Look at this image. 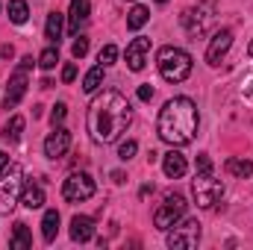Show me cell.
<instances>
[{"label":"cell","instance_id":"7","mask_svg":"<svg viewBox=\"0 0 253 250\" xmlns=\"http://www.w3.org/2000/svg\"><path fill=\"white\" fill-rule=\"evenodd\" d=\"M183 215H186V197H183V194H168V197H165V203L156 209L153 224H156V230L168 233V230L183 218Z\"/></svg>","mask_w":253,"mask_h":250},{"label":"cell","instance_id":"5","mask_svg":"<svg viewBox=\"0 0 253 250\" xmlns=\"http://www.w3.org/2000/svg\"><path fill=\"white\" fill-rule=\"evenodd\" d=\"M191 191H194V203L200 209H212L224 197V183L212 171H197V177L191 183Z\"/></svg>","mask_w":253,"mask_h":250},{"label":"cell","instance_id":"14","mask_svg":"<svg viewBox=\"0 0 253 250\" xmlns=\"http://www.w3.org/2000/svg\"><path fill=\"white\" fill-rule=\"evenodd\" d=\"M88 15H91V6L88 0H71V12H68V30L77 36L85 24H88Z\"/></svg>","mask_w":253,"mask_h":250},{"label":"cell","instance_id":"11","mask_svg":"<svg viewBox=\"0 0 253 250\" xmlns=\"http://www.w3.org/2000/svg\"><path fill=\"white\" fill-rule=\"evenodd\" d=\"M233 47V30H218L206 47V62L209 65H221V59L227 56V50Z\"/></svg>","mask_w":253,"mask_h":250},{"label":"cell","instance_id":"33","mask_svg":"<svg viewBox=\"0 0 253 250\" xmlns=\"http://www.w3.org/2000/svg\"><path fill=\"white\" fill-rule=\"evenodd\" d=\"M138 100H153V88L150 85H138Z\"/></svg>","mask_w":253,"mask_h":250},{"label":"cell","instance_id":"22","mask_svg":"<svg viewBox=\"0 0 253 250\" xmlns=\"http://www.w3.org/2000/svg\"><path fill=\"white\" fill-rule=\"evenodd\" d=\"M224 171L230 174V177H251L253 174V162L251 159H227V165H224Z\"/></svg>","mask_w":253,"mask_h":250},{"label":"cell","instance_id":"32","mask_svg":"<svg viewBox=\"0 0 253 250\" xmlns=\"http://www.w3.org/2000/svg\"><path fill=\"white\" fill-rule=\"evenodd\" d=\"M197 171H212V159H209L206 153L197 156Z\"/></svg>","mask_w":253,"mask_h":250},{"label":"cell","instance_id":"4","mask_svg":"<svg viewBox=\"0 0 253 250\" xmlns=\"http://www.w3.org/2000/svg\"><path fill=\"white\" fill-rule=\"evenodd\" d=\"M215 12H218V3L215 0H200L197 6H191L183 12V27L191 39L197 36H206L212 27H215Z\"/></svg>","mask_w":253,"mask_h":250},{"label":"cell","instance_id":"1","mask_svg":"<svg viewBox=\"0 0 253 250\" xmlns=\"http://www.w3.org/2000/svg\"><path fill=\"white\" fill-rule=\"evenodd\" d=\"M129 121H132V106H129V100H126L121 91L106 88V91H100V94L91 100L85 126H88V132H91V141L109 144V141H115L126 126H129Z\"/></svg>","mask_w":253,"mask_h":250},{"label":"cell","instance_id":"9","mask_svg":"<svg viewBox=\"0 0 253 250\" xmlns=\"http://www.w3.org/2000/svg\"><path fill=\"white\" fill-rule=\"evenodd\" d=\"M197 242H200V224L197 221H177L171 230H168V248L174 250H191L197 248Z\"/></svg>","mask_w":253,"mask_h":250},{"label":"cell","instance_id":"35","mask_svg":"<svg viewBox=\"0 0 253 250\" xmlns=\"http://www.w3.org/2000/svg\"><path fill=\"white\" fill-rule=\"evenodd\" d=\"M0 53H3L6 59H12V56H15V47H12V44H3V50H0Z\"/></svg>","mask_w":253,"mask_h":250},{"label":"cell","instance_id":"10","mask_svg":"<svg viewBox=\"0 0 253 250\" xmlns=\"http://www.w3.org/2000/svg\"><path fill=\"white\" fill-rule=\"evenodd\" d=\"M68 147H71V129H65L62 124L53 126V132L44 138V156L47 159H59L68 153Z\"/></svg>","mask_w":253,"mask_h":250},{"label":"cell","instance_id":"21","mask_svg":"<svg viewBox=\"0 0 253 250\" xmlns=\"http://www.w3.org/2000/svg\"><path fill=\"white\" fill-rule=\"evenodd\" d=\"M103 71H106L103 65H94V68L83 77V91H85V94H94V91L103 85Z\"/></svg>","mask_w":253,"mask_h":250},{"label":"cell","instance_id":"27","mask_svg":"<svg viewBox=\"0 0 253 250\" xmlns=\"http://www.w3.org/2000/svg\"><path fill=\"white\" fill-rule=\"evenodd\" d=\"M115 59H118V47H115V44H106V47H100V53H97V62L103 65V68L115 65Z\"/></svg>","mask_w":253,"mask_h":250},{"label":"cell","instance_id":"30","mask_svg":"<svg viewBox=\"0 0 253 250\" xmlns=\"http://www.w3.org/2000/svg\"><path fill=\"white\" fill-rule=\"evenodd\" d=\"M65 115H68V106H65V103H56V106H53V112H50V124L59 126L65 121Z\"/></svg>","mask_w":253,"mask_h":250},{"label":"cell","instance_id":"29","mask_svg":"<svg viewBox=\"0 0 253 250\" xmlns=\"http://www.w3.org/2000/svg\"><path fill=\"white\" fill-rule=\"evenodd\" d=\"M71 53H74V59H83V56L88 53V39H85V36H80V39L71 44Z\"/></svg>","mask_w":253,"mask_h":250},{"label":"cell","instance_id":"24","mask_svg":"<svg viewBox=\"0 0 253 250\" xmlns=\"http://www.w3.org/2000/svg\"><path fill=\"white\" fill-rule=\"evenodd\" d=\"M27 18H30L27 0H9V21L12 24H27Z\"/></svg>","mask_w":253,"mask_h":250},{"label":"cell","instance_id":"16","mask_svg":"<svg viewBox=\"0 0 253 250\" xmlns=\"http://www.w3.org/2000/svg\"><path fill=\"white\" fill-rule=\"evenodd\" d=\"M162 171H165V177L180 180V177L189 171V162H186V156H183L180 150H171V153L162 156Z\"/></svg>","mask_w":253,"mask_h":250},{"label":"cell","instance_id":"26","mask_svg":"<svg viewBox=\"0 0 253 250\" xmlns=\"http://www.w3.org/2000/svg\"><path fill=\"white\" fill-rule=\"evenodd\" d=\"M56 62H59V47H56V44H50L47 50H42V56H39V65H42L44 71L56 68Z\"/></svg>","mask_w":253,"mask_h":250},{"label":"cell","instance_id":"18","mask_svg":"<svg viewBox=\"0 0 253 250\" xmlns=\"http://www.w3.org/2000/svg\"><path fill=\"white\" fill-rule=\"evenodd\" d=\"M21 203L27 206V209H42L44 206V188L39 186V183H24V191H21Z\"/></svg>","mask_w":253,"mask_h":250},{"label":"cell","instance_id":"17","mask_svg":"<svg viewBox=\"0 0 253 250\" xmlns=\"http://www.w3.org/2000/svg\"><path fill=\"white\" fill-rule=\"evenodd\" d=\"M62 30H65V15L62 12H50V15H47V24H44V39H47L50 44L59 47V42H62Z\"/></svg>","mask_w":253,"mask_h":250},{"label":"cell","instance_id":"3","mask_svg":"<svg viewBox=\"0 0 253 250\" xmlns=\"http://www.w3.org/2000/svg\"><path fill=\"white\" fill-rule=\"evenodd\" d=\"M156 65H159V74L162 80L168 83H183L191 74V56L183 50V47H162L156 53Z\"/></svg>","mask_w":253,"mask_h":250},{"label":"cell","instance_id":"13","mask_svg":"<svg viewBox=\"0 0 253 250\" xmlns=\"http://www.w3.org/2000/svg\"><path fill=\"white\" fill-rule=\"evenodd\" d=\"M147 53H150V39L138 36L126 44V68L129 71H141L144 62H147Z\"/></svg>","mask_w":253,"mask_h":250},{"label":"cell","instance_id":"6","mask_svg":"<svg viewBox=\"0 0 253 250\" xmlns=\"http://www.w3.org/2000/svg\"><path fill=\"white\" fill-rule=\"evenodd\" d=\"M21 191H24V168L9 165L6 177H0V212H12L21 203Z\"/></svg>","mask_w":253,"mask_h":250},{"label":"cell","instance_id":"23","mask_svg":"<svg viewBox=\"0 0 253 250\" xmlns=\"http://www.w3.org/2000/svg\"><path fill=\"white\" fill-rule=\"evenodd\" d=\"M147 21H150L147 6H132V9L126 12V27H129V30H141Z\"/></svg>","mask_w":253,"mask_h":250},{"label":"cell","instance_id":"19","mask_svg":"<svg viewBox=\"0 0 253 250\" xmlns=\"http://www.w3.org/2000/svg\"><path fill=\"white\" fill-rule=\"evenodd\" d=\"M56 236H59V212L47 209L44 218H42V239L50 245V242H56Z\"/></svg>","mask_w":253,"mask_h":250},{"label":"cell","instance_id":"31","mask_svg":"<svg viewBox=\"0 0 253 250\" xmlns=\"http://www.w3.org/2000/svg\"><path fill=\"white\" fill-rule=\"evenodd\" d=\"M74 80H77V65L68 62V65L62 68V83H74Z\"/></svg>","mask_w":253,"mask_h":250},{"label":"cell","instance_id":"8","mask_svg":"<svg viewBox=\"0 0 253 250\" xmlns=\"http://www.w3.org/2000/svg\"><path fill=\"white\" fill-rule=\"evenodd\" d=\"M94 191H97V186H94V180L85 171H74L62 183V197L71 200V203H83V200L94 197Z\"/></svg>","mask_w":253,"mask_h":250},{"label":"cell","instance_id":"2","mask_svg":"<svg viewBox=\"0 0 253 250\" xmlns=\"http://www.w3.org/2000/svg\"><path fill=\"white\" fill-rule=\"evenodd\" d=\"M197 126H200V115H197V106L191 97H171L162 112H159V121H156V132L165 144L171 147H186L194 141L197 135Z\"/></svg>","mask_w":253,"mask_h":250},{"label":"cell","instance_id":"12","mask_svg":"<svg viewBox=\"0 0 253 250\" xmlns=\"http://www.w3.org/2000/svg\"><path fill=\"white\" fill-rule=\"evenodd\" d=\"M27 68H21L18 65V71L12 74V80H9V91H6V100H3V106L6 109H15L18 103H21V97L27 94Z\"/></svg>","mask_w":253,"mask_h":250},{"label":"cell","instance_id":"28","mask_svg":"<svg viewBox=\"0 0 253 250\" xmlns=\"http://www.w3.org/2000/svg\"><path fill=\"white\" fill-rule=\"evenodd\" d=\"M135 150H138V144H135L132 138H126V141H121V147H118V159H121V162H129V159L135 156Z\"/></svg>","mask_w":253,"mask_h":250},{"label":"cell","instance_id":"38","mask_svg":"<svg viewBox=\"0 0 253 250\" xmlns=\"http://www.w3.org/2000/svg\"><path fill=\"white\" fill-rule=\"evenodd\" d=\"M156 3H168V0H156Z\"/></svg>","mask_w":253,"mask_h":250},{"label":"cell","instance_id":"36","mask_svg":"<svg viewBox=\"0 0 253 250\" xmlns=\"http://www.w3.org/2000/svg\"><path fill=\"white\" fill-rule=\"evenodd\" d=\"M245 94H251V97H253V83H248V88H245Z\"/></svg>","mask_w":253,"mask_h":250},{"label":"cell","instance_id":"25","mask_svg":"<svg viewBox=\"0 0 253 250\" xmlns=\"http://www.w3.org/2000/svg\"><path fill=\"white\" fill-rule=\"evenodd\" d=\"M21 132H24V118H21V115H12V121L3 126V138H6V141H18Z\"/></svg>","mask_w":253,"mask_h":250},{"label":"cell","instance_id":"15","mask_svg":"<svg viewBox=\"0 0 253 250\" xmlns=\"http://www.w3.org/2000/svg\"><path fill=\"white\" fill-rule=\"evenodd\" d=\"M71 239H74L77 245L91 242V239H94V221H91L88 215H74V218H71Z\"/></svg>","mask_w":253,"mask_h":250},{"label":"cell","instance_id":"20","mask_svg":"<svg viewBox=\"0 0 253 250\" xmlns=\"http://www.w3.org/2000/svg\"><path fill=\"white\" fill-rule=\"evenodd\" d=\"M33 245V236H30V230H27V224H15V230H12V239H9V248L12 250H27Z\"/></svg>","mask_w":253,"mask_h":250},{"label":"cell","instance_id":"34","mask_svg":"<svg viewBox=\"0 0 253 250\" xmlns=\"http://www.w3.org/2000/svg\"><path fill=\"white\" fill-rule=\"evenodd\" d=\"M6 168H9V156L0 150V177H3V171H6Z\"/></svg>","mask_w":253,"mask_h":250},{"label":"cell","instance_id":"37","mask_svg":"<svg viewBox=\"0 0 253 250\" xmlns=\"http://www.w3.org/2000/svg\"><path fill=\"white\" fill-rule=\"evenodd\" d=\"M248 53H251V56H253V42H251V44H248Z\"/></svg>","mask_w":253,"mask_h":250}]
</instances>
